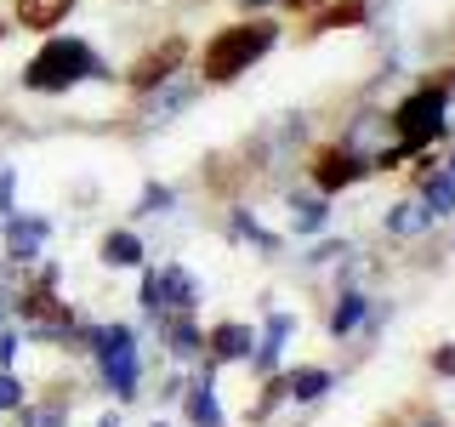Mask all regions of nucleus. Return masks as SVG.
I'll use <instances>...</instances> for the list:
<instances>
[{"label":"nucleus","mask_w":455,"mask_h":427,"mask_svg":"<svg viewBox=\"0 0 455 427\" xmlns=\"http://www.w3.org/2000/svg\"><path fill=\"white\" fill-rule=\"evenodd\" d=\"M427 217H455V177L450 171L427 177Z\"/></svg>","instance_id":"obj_12"},{"label":"nucleus","mask_w":455,"mask_h":427,"mask_svg":"<svg viewBox=\"0 0 455 427\" xmlns=\"http://www.w3.org/2000/svg\"><path fill=\"white\" fill-rule=\"evenodd\" d=\"M387 228H393V234H421V228H427V205H393Z\"/></svg>","instance_id":"obj_17"},{"label":"nucleus","mask_w":455,"mask_h":427,"mask_svg":"<svg viewBox=\"0 0 455 427\" xmlns=\"http://www.w3.org/2000/svg\"><path fill=\"white\" fill-rule=\"evenodd\" d=\"M12 194H18V177L0 171V217H12Z\"/></svg>","instance_id":"obj_22"},{"label":"nucleus","mask_w":455,"mask_h":427,"mask_svg":"<svg viewBox=\"0 0 455 427\" xmlns=\"http://www.w3.org/2000/svg\"><path fill=\"white\" fill-rule=\"evenodd\" d=\"M284 393H291V399H324V393H331V370H319V365L296 370V376L284 382Z\"/></svg>","instance_id":"obj_13"},{"label":"nucleus","mask_w":455,"mask_h":427,"mask_svg":"<svg viewBox=\"0 0 455 427\" xmlns=\"http://www.w3.org/2000/svg\"><path fill=\"white\" fill-rule=\"evenodd\" d=\"M142 211H148V217H154V211H171V189H148V194H142Z\"/></svg>","instance_id":"obj_23"},{"label":"nucleus","mask_w":455,"mask_h":427,"mask_svg":"<svg viewBox=\"0 0 455 427\" xmlns=\"http://www.w3.org/2000/svg\"><path fill=\"white\" fill-rule=\"evenodd\" d=\"M324 217H331V211H324V199H296V228H302V234L324 228Z\"/></svg>","instance_id":"obj_19"},{"label":"nucleus","mask_w":455,"mask_h":427,"mask_svg":"<svg viewBox=\"0 0 455 427\" xmlns=\"http://www.w3.org/2000/svg\"><path fill=\"white\" fill-rule=\"evenodd\" d=\"M359 319H364V296H341V308H336L331 331H336V336H347V331H353Z\"/></svg>","instance_id":"obj_18"},{"label":"nucleus","mask_w":455,"mask_h":427,"mask_svg":"<svg viewBox=\"0 0 455 427\" xmlns=\"http://www.w3.org/2000/svg\"><path fill=\"white\" fill-rule=\"evenodd\" d=\"M154 427H165V422H154Z\"/></svg>","instance_id":"obj_30"},{"label":"nucleus","mask_w":455,"mask_h":427,"mask_svg":"<svg viewBox=\"0 0 455 427\" xmlns=\"http://www.w3.org/2000/svg\"><path fill=\"white\" fill-rule=\"evenodd\" d=\"M103 262H108V268H137V262H142V239L125 234V228H114V234L103 239Z\"/></svg>","instance_id":"obj_10"},{"label":"nucleus","mask_w":455,"mask_h":427,"mask_svg":"<svg viewBox=\"0 0 455 427\" xmlns=\"http://www.w3.org/2000/svg\"><path fill=\"white\" fill-rule=\"evenodd\" d=\"M68 12H75V0H12V18H18L23 28H40V35L57 28Z\"/></svg>","instance_id":"obj_8"},{"label":"nucleus","mask_w":455,"mask_h":427,"mask_svg":"<svg viewBox=\"0 0 455 427\" xmlns=\"http://www.w3.org/2000/svg\"><path fill=\"white\" fill-rule=\"evenodd\" d=\"M274 40H279L274 23H234V28H222V35L205 46V80L211 85L239 80L251 63H262V57L274 52Z\"/></svg>","instance_id":"obj_2"},{"label":"nucleus","mask_w":455,"mask_h":427,"mask_svg":"<svg viewBox=\"0 0 455 427\" xmlns=\"http://www.w3.org/2000/svg\"><path fill=\"white\" fill-rule=\"evenodd\" d=\"M239 6H267V0H239Z\"/></svg>","instance_id":"obj_26"},{"label":"nucleus","mask_w":455,"mask_h":427,"mask_svg":"<svg viewBox=\"0 0 455 427\" xmlns=\"http://www.w3.org/2000/svg\"><path fill=\"white\" fill-rule=\"evenodd\" d=\"M291 6H313V0H291Z\"/></svg>","instance_id":"obj_27"},{"label":"nucleus","mask_w":455,"mask_h":427,"mask_svg":"<svg viewBox=\"0 0 455 427\" xmlns=\"http://www.w3.org/2000/svg\"><path fill=\"white\" fill-rule=\"evenodd\" d=\"M165 342H171V353H199V331L188 325V313H177V319H165Z\"/></svg>","instance_id":"obj_16"},{"label":"nucleus","mask_w":455,"mask_h":427,"mask_svg":"<svg viewBox=\"0 0 455 427\" xmlns=\"http://www.w3.org/2000/svg\"><path fill=\"white\" fill-rule=\"evenodd\" d=\"M364 160L359 154H347V149H331V154H319V165H313V177H319V189H347L353 177H364Z\"/></svg>","instance_id":"obj_7"},{"label":"nucleus","mask_w":455,"mask_h":427,"mask_svg":"<svg viewBox=\"0 0 455 427\" xmlns=\"http://www.w3.org/2000/svg\"><path fill=\"white\" fill-rule=\"evenodd\" d=\"M28 427H63V405H46V410H23Z\"/></svg>","instance_id":"obj_21"},{"label":"nucleus","mask_w":455,"mask_h":427,"mask_svg":"<svg viewBox=\"0 0 455 427\" xmlns=\"http://www.w3.org/2000/svg\"><path fill=\"white\" fill-rule=\"evenodd\" d=\"M284 336H291V313H279V319L267 325V342H262V353H256V370H274V365H279Z\"/></svg>","instance_id":"obj_15"},{"label":"nucleus","mask_w":455,"mask_h":427,"mask_svg":"<svg viewBox=\"0 0 455 427\" xmlns=\"http://www.w3.org/2000/svg\"><path fill=\"white\" fill-rule=\"evenodd\" d=\"M438 370H455V348H444V353H438Z\"/></svg>","instance_id":"obj_25"},{"label":"nucleus","mask_w":455,"mask_h":427,"mask_svg":"<svg viewBox=\"0 0 455 427\" xmlns=\"http://www.w3.org/2000/svg\"><path fill=\"white\" fill-rule=\"evenodd\" d=\"M18 405H23L18 376H12V370H0V410H18Z\"/></svg>","instance_id":"obj_20"},{"label":"nucleus","mask_w":455,"mask_h":427,"mask_svg":"<svg viewBox=\"0 0 455 427\" xmlns=\"http://www.w3.org/2000/svg\"><path fill=\"white\" fill-rule=\"evenodd\" d=\"M194 302H199V285H194V274L188 268H165V274H148L142 279V308H171V313H194Z\"/></svg>","instance_id":"obj_5"},{"label":"nucleus","mask_w":455,"mask_h":427,"mask_svg":"<svg viewBox=\"0 0 455 427\" xmlns=\"http://www.w3.org/2000/svg\"><path fill=\"white\" fill-rule=\"evenodd\" d=\"M12 359H18V336L0 331V365H12Z\"/></svg>","instance_id":"obj_24"},{"label":"nucleus","mask_w":455,"mask_h":427,"mask_svg":"<svg viewBox=\"0 0 455 427\" xmlns=\"http://www.w3.org/2000/svg\"><path fill=\"white\" fill-rule=\"evenodd\" d=\"M188 416H194V427H222V410H217V393H211V382H199V388L188 393Z\"/></svg>","instance_id":"obj_14"},{"label":"nucleus","mask_w":455,"mask_h":427,"mask_svg":"<svg viewBox=\"0 0 455 427\" xmlns=\"http://www.w3.org/2000/svg\"><path fill=\"white\" fill-rule=\"evenodd\" d=\"M103 75V63H97V52L85 46V40H68V35H52L46 46L28 57L23 68V85L28 92H68V85L80 80H97Z\"/></svg>","instance_id":"obj_1"},{"label":"nucleus","mask_w":455,"mask_h":427,"mask_svg":"<svg viewBox=\"0 0 455 427\" xmlns=\"http://www.w3.org/2000/svg\"><path fill=\"white\" fill-rule=\"evenodd\" d=\"M393 125H398V149H421L427 137H438V125H444V85H427V92L404 97Z\"/></svg>","instance_id":"obj_4"},{"label":"nucleus","mask_w":455,"mask_h":427,"mask_svg":"<svg viewBox=\"0 0 455 427\" xmlns=\"http://www.w3.org/2000/svg\"><path fill=\"white\" fill-rule=\"evenodd\" d=\"M0 35H6V23H0Z\"/></svg>","instance_id":"obj_29"},{"label":"nucleus","mask_w":455,"mask_h":427,"mask_svg":"<svg viewBox=\"0 0 455 427\" xmlns=\"http://www.w3.org/2000/svg\"><path fill=\"white\" fill-rule=\"evenodd\" d=\"M92 353L103 365L114 399H137V336L125 325H108V331H92Z\"/></svg>","instance_id":"obj_3"},{"label":"nucleus","mask_w":455,"mask_h":427,"mask_svg":"<svg viewBox=\"0 0 455 427\" xmlns=\"http://www.w3.org/2000/svg\"><path fill=\"white\" fill-rule=\"evenodd\" d=\"M40 239H46V222H40V217H12L6 222V256H12V262H35V256H40Z\"/></svg>","instance_id":"obj_9"},{"label":"nucleus","mask_w":455,"mask_h":427,"mask_svg":"<svg viewBox=\"0 0 455 427\" xmlns=\"http://www.w3.org/2000/svg\"><path fill=\"white\" fill-rule=\"evenodd\" d=\"M211 353H217V359H245V353H251V331H245V325H217V331H211Z\"/></svg>","instance_id":"obj_11"},{"label":"nucleus","mask_w":455,"mask_h":427,"mask_svg":"<svg viewBox=\"0 0 455 427\" xmlns=\"http://www.w3.org/2000/svg\"><path fill=\"white\" fill-rule=\"evenodd\" d=\"M450 177H455V154H450Z\"/></svg>","instance_id":"obj_28"},{"label":"nucleus","mask_w":455,"mask_h":427,"mask_svg":"<svg viewBox=\"0 0 455 427\" xmlns=\"http://www.w3.org/2000/svg\"><path fill=\"white\" fill-rule=\"evenodd\" d=\"M182 57H188V46H182V35H171V40H160V46L142 52L125 80H132V92H160V85L182 68Z\"/></svg>","instance_id":"obj_6"}]
</instances>
